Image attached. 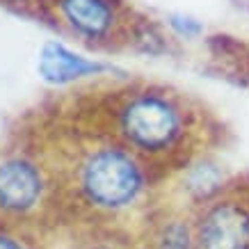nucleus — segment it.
<instances>
[{
  "label": "nucleus",
  "mask_w": 249,
  "mask_h": 249,
  "mask_svg": "<svg viewBox=\"0 0 249 249\" xmlns=\"http://www.w3.org/2000/svg\"><path fill=\"white\" fill-rule=\"evenodd\" d=\"M41 176L25 160H7L0 165V208L28 211L41 196Z\"/></svg>",
  "instance_id": "nucleus-4"
},
{
  "label": "nucleus",
  "mask_w": 249,
  "mask_h": 249,
  "mask_svg": "<svg viewBox=\"0 0 249 249\" xmlns=\"http://www.w3.org/2000/svg\"><path fill=\"white\" fill-rule=\"evenodd\" d=\"M37 67H39V76L44 78L46 83H53V85H64L76 80V78L94 76V73L106 71L103 64L85 60L83 55L71 53L67 46L55 44V41L44 44L41 53H39Z\"/></svg>",
  "instance_id": "nucleus-5"
},
{
  "label": "nucleus",
  "mask_w": 249,
  "mask_h": 249,
  "mask_svg": "<svg viewBox=\"0 0 249 249\" xmlns=\"http://www.w3.org/2000/svg\"><path fill=\"white\" fill-rule=\"evenodd\" d=\"M196 240L201 249H249V213L231 201L213 206L199 222Z\"/></svg>",
  "instance_id": "nucleus-3"
},
{
  "label": "nucleus",
  "mask_w": 249,
  "mask_h": 249,
  "mask_svg": "<svg viewBox=\"0 0 249 249\" xmlns=\"http://www.w3.org/2000/svg\"><path fill=\"white\" fill-rule=\"evenodd\" d=\"M0 249H25L18 240L9 238V235H0Z\"/></svg>",
  "instance_id": "nucleus-10"
},
{
  "label": "nucleus",
  "mask_w": 249,
  "mask_h": 249,
  "mask_svg": "<svg viewBox=\"0 0 249 249\" xmlns=\"http://www.w3.org/2000/svg\"><path fill=\"white\" fill-rule=\"evenodd\" d=\"M160 249H192V235H190L188 227L181 222L165 227L160 235Z\"/></svg>",
  "instance_id": "nucleus-8"
},
{
  "label": "nucleus",
  "mask_w": 249,
  "mask_h": 249,
  "mask_svg": "<svg viewBox=\"0 0 249 249\" xmlns=\"http://www.w3.org/2000/svg\"><path fill=\"white\" fill-rule=\"evenodd\" d=\"M80 188L94 206L114 211L133 204L140 196L144 176L130 153L121 149H101L83 165Z\"/></svg>",
  "instance_id": "nucleus-1"
},
{
  "label": "nucleus",
  "mask_w": 249,
  "mask_h": 249,
  "mask_svg": "<svg viewBox=\"0 0 249 249\" xmlns=\"http://www.w3.org/2000/svg\"><path fill=\"white\" fill-rule=\"evenodd\" d=\"M219 185V172L213 165H199L190 174V190L199 196H206L215 192Z\"/></svg>",
  "instance_id": "nucleus-7"
},
{
  "label": "nucleus",
  "mask_w": 249,
  "mask_h": 249,
  "mask_svg": "<svg viewBox=\"0 0 249 249\" xmlns=\"http://www.w3.org/2000/svg\"><path fill=\"white\" fill-rule=\"evenodd\" d=\"M178 112L160 96H137L121 112L124 135L144 151H160L178 137Z\"/></svg>",
  "instance_id": "nucleus-2"
},
{
  "label": "nucleus",
  "mask_w": 249,
  "mask_h": 249,
  "mask_svg": "<svg viewBox=\"0 0 249 249\" xmlns=\"http://www.w3.org/2000/svg\"><path fill=\"white\" fill-rule=\"evenodd\" d=\"M172 25L181 32V35H185V37L196 35V32L201 30V25L196 21H192V18H188V16H172Z\"/></svg>",
  "instance_id": "nucleus-9"
},
{
  "label": "nucleus",
  "mask_w": 249,
  "mask_h": 249,
  "mask_svg": "<svg viewBox=\"0 0 249 249\" xmlns=\"http://www.w3.org/2000/svg\"><path fill=\"white\" fill-rule=\"evenodd\" d=\"M67 21L87 37H101L112 25V9L106 0H60Z\"/></svg>",
  "instance_id": "nucleus-6"
}]
</instances>
